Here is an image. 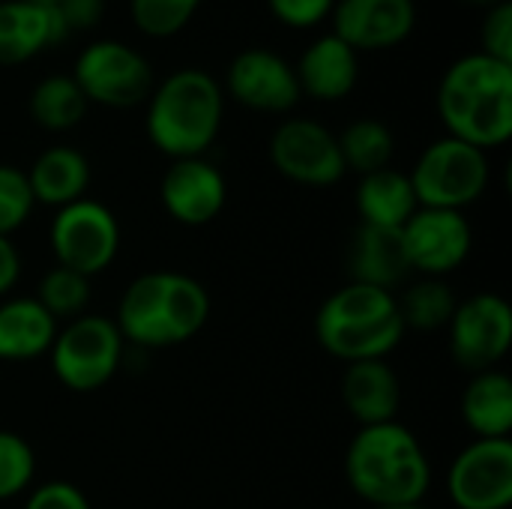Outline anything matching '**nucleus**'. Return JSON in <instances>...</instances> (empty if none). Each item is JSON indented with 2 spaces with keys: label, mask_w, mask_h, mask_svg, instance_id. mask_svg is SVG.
<instances>
[{
  "label": "nucleus",
  "mask_w": 512,
  "mask_h": 509,
  "mask_svg": "<svg viewBox=\"0 0 512 509\" xmlns=\"http://www.w3.org/2000/svg\"><path fill=\"white\" fill-rule=\"evenodd\" d=\"M438 117L450 138L480 150L512 138V66L483 51L453 60L438 84Z\"/></svg>",
  "instance_id": "f257e3e1"
},
{
  "label": "nucleus",
  "mask_w": 512,
  "mask_h": 509,
  "mask_svg": "<svg viewBox=\"0 0 512 509\" xmlns=\"http://www.w3.org/2000/svg\"><path fill=\"white\" fill-rule=\"evenodd\" d=\"M210 321L207 288L177 270H150L132 279L117 303V330L126 345L153 351L195 339Z\"/></svg>",
  "instance_id": "f03ea898"
},
{
  "label": "nucleus",
  "mask_w": 512,
  "mask_h": 509,
  "mask_svg": "<svg viewBox=\"0 0 512 509\" xmlns=\"http://www.w3.org/2000/svg\"><path fill=\"white\" fill-rule=\"evenodd\" d=\"M345 480L369 507H408L429 495L432 465L417 435L393 420L360 426L345 453Z\"/></svg>",
  "instance_id": "7ed1b4c3"
},
{
  "label": "nucleus",
  "mask_w": 512,
  "mask_h": 509,
  "mask_svg": "<svg viewBox=\"0 0 512 509\" xmlns=\"http://www.w3.org/2000/svg\"><path fill=\"white\" fill-rule=\"evenodd\" d=\"M225 120V90L204 69H177L147 96L144 129L168 159L204 156Z\"/></svg>",
  "instance_id": "20e7f679"
},
{
  "label": "nucleus",
  "mask_w": 512,
  "mask_h": 509,
  "mask_svg": "<svg viewBox=\"0 0 512 509\" xmlns=\"http://www.w3.org/2000/svg\"><path fill=\"white\" fill-rule=\"evenodd\" d=\"M405 333L396 294L360 282L333 291L315 315L318 345L342 363L387 360Z\"/></svg>",
  "instance_id": "39448f33"
},
{
  "label": "nucleus",
  "mask_w": 512,
  "mask_h": 509,
  "mask_svg": "<svg viewBox=\"0 0 512 509\" xmlns=\"http://www.w3.org/2000/svg\"><path fill=\"white\" fill-rule=\"evenodd\" d=\"M408 177L420 207L465 213V207L486 195L492 162L486 150L444 135L417 156Z\"/></svg>",
  "instance_id": "423d86ee"
},
{
  "label": "nucleus",
  "mask_w": 512,
  "mask_h": 509,
  "mask_svg": "<svg viewBox=\"0 0 512 509\" xmlns=\"http://www.w3.org/2000/svg\"><path fill=\"white\" fill-rule=\"evenodd\" d=\"M126 342L105 315H78L57 327V336L48 348L51 372L72 393L102 390L123 363Z\"/></svg>",
  "instance_id": "0eeeda50"
},
{
  "label": "nucleus",
  "mask_w": 512,
  "mask_h": 509,
  "mask_svg": "<svg viewBox=\"0 0 512 509\" xmlns=\"http://www.w3.org/2000/svg\"><path fill=\"white\" fill-rule=\"evenodd\" d=\"M69 75L87 102L105 108H135L147 102L150 90L156 87L150 60L120 39H96L84 45Z\"/></svg>",
  "instance_id": "6e6552de"
},
{
  "label": "nucleus",
  "mask_w": 512,
  "mask_h": 509,
  "mask_svg": "<svg viewBox=\"0 0 512 509\" xmlns=\"http://www.w3.org/2000/svg\"><path fill=\"white\" fill-rule=\"evenodd\" d=\"M48 243L60 267L93 279L105 273L120 252V222L102 201L81 198L54 213Z\"/></svg>",
  "instance_id": "1a4fd4ad"
},
{
  "label": "nucleus",
  "mask_w": 512,
  "mask_h": 509,
  "mask_svg": "<svg viewBox=\"0 0 512 509\" xmlns=\"http://www.w3.org/2000/svg\"><path fill=\"white\" fill-rule=\"evenodd\" d=\"M450 357L462 372H489L510 354L512 309L501 294H471L459 300L450 324Z\"/></svg>",
  "instance_id": "9d476101"
},
{
  "label": "nucleus",
  "mask_w": 512,
  "mask_h": 509,
  "mask_svg": "<svg viewBox=\"0 0 512 509\" xmlns=\"http://www.w3.org/2000/svg\"><path fill=\"white\" fill-rule=\"evenodd\" d=\"M267 153L273 168L297 186L327 189L345 177V162L336 135L312 117L282 120L270 135Z\"/></svg>",
  "instance_id": "9b49d317"
},
{
  "label": "nucleus",
  "mask_w": 512,
  "mask_h": 509,
  "mask_svg": "<svg viewBox=\"0 0 512 509\" xmlns=\"http://www.w3.org/2000/svg\"><path fill=\"white\" fill-rule=\"evenodd\" d=\"M447 495L456 509H510L512 441L474 438L447 471Z\"/></svg>",
  "instance_id": "f8f14e48"
},
{
  "label": "nucleus",
  "mask_w": 512,
  "mask_h": 509,
  "mask_svg": "<svg viewBox=\"0 0 512 509\" xmlns=\"http://www.w3.org/2000/svg\"><path fill=\"white\" fill-rule=\"evenodd\" d=\"M402 240L411 270L429 279H444L471 258L474 228L459 210L417 207L402 225Z\"/></svg>",
  "instance_id": "ddd939ff"
},
{
  "label": "nucleus",
  "mask_w": 512,
  "mask_h": 509,
  "mask_svg": "<svg viewBox=\"0 0 512 509\" xmlns=\"http://www.w3.org/2000/svg\"><path fill=\"white\" fill-rule=\"evenodd\" d=\"M225 90L234 102L258 114H288L303 99L294 63L270 48H246L228 63Z\"/></svg>",
  "instance_id": "4468645a"
},
{
  "label": "nucleus",
  "mask_w": 512,
  "mask_h": 509,
  "mask_svg": "<svg viewBox=\"0 0 512 509\" xmlns=\"http://www.w3.org/2000/svg\"><path fill=\"white\" fill-rule=\"evenodd\" d=\"M159 198L174 222L186 228H201L225 210L228 183L225 174L204 156L171 159L159 183Z\"/></svg>",
  "instance_id": "2eb2a0df"
},
{
  "label": "nucleus",
  "mask_w": 512,
  "mask_h": 509,
  "mask_svg": "<svg viewBox=\"0 0 512 509\" xmlns=\"http://www.w3.org/2000/svg\"><path fill=\"white\" fill-rule=\"evenodd\" d=\"M333 30L345 45L360 51H387L402 45L417 27L414 0H336Z\"/></svg>",
  "instance_id": "dca6fc26"
},
{
  "label": "nucleus",
  "mask_w": 512,
  "mask_h": 509,
  "mask_svg": "<svg viewBox=\"0 0 512 509\" xmlns=\"http://www.w3.org/2000/svg\"><path fill=\"white\" fill-rule=\"evenodd\" d=\"M66 39L69 27L57 6L0 0V66H21Z\"/></svg>",
  "instance_id": "f3484780"
},
{
  "label": "nucleus",
  "mask_w": 512,
  "mask_h": 509,
  "mask_svg": "<svg viewBox=\"0 0 512 509\" xmlns=\"http://www.w3.org/2000/svg\"><path fill=\"white\" fill-rule=\"evenodd\" d=\"M294 75L303 96H312L318 102H339L357 87V51L345 45L336 33H321L303 48Z\"/></svg>",
  "instance_id": "a211bd4d"
},
{
  "label": "nucleus",
  "mask_w": 512,
  "mask_h": 509,
  "mask_svg": "<svg viewBox=\"0 0 512 509\" xmlns=\"http://www.w3.org/2000/svg\"><path fill=\"white\" fill-rule=\"evenodd\" d=\"M348 273L351 282L372 285L381 291H393L408 279L411 264L402 240V228H381V225H363L354 231L348 246Z\"/></svg>",
  "instance_id": "6ab92c4d"
},
{
  "label": "nucleus",
  "mask_w": 512,
  "mask_h": 509,
  "mask_svg": "<svg viewBox=\"0 0 512 509\" xmlns=\"http://www.w3.org/2000/svg\"><path fill=\"white\" fill-rule=\"evenodd\" d=\"M342 402L360 426L393 423L402 405V384L387 360L348 363L342 375Z\"/></svg>",
  "instance_id": "aec40b11"
},
{
  "label": "nucleus",
  "mask_w": 512,
  "mask_h": 509,
  "mask_svg": "<svg viewBox=\"0 0 512 509\" xmlns=\"http://www.w3.org/2000/svg\"><path fill=\"white\" fill-rule=\"evenodd\" d=\"M24 174H27L33 201L54 207V210L87 198V189H90L87 156L66 144L42 150Z\"/></svg>",
  "instance_id": "412c9836"
},
{
  "label": "nucleus",
  "mask_w": 512,
  "mask_h": 509,
  "mask_svg": "<svg viewBox=\"0 0 512 509\" xmlns=\"http://www.w3.org/2000/svg\"><path fill=\"white\" fill-rule=\"evenodd\" d=\"M57 321L39 306L36 297H9L0 303V360L24 363L48 354Z\"/></svg>",
  "instance_id": "4be33fe9"
},
{
  "label": "nucleus",
  "mask_w": 512,
  "mask_h": 509,
  "mask_svg": "<svg viewBox=\"0 0 512 509\" xmlns=\"http://www.w3.org/2000/svg\"><path fill=\"white\" fill-rule=\"evenodd\" d=\"M354 204L363 225L381 228H402L420 207L411 177L405 171H396L393 165L363 174L354 192Z\"/></svg>",
  "instance_id": "5701e85b"
},
{
  "label": "nucleus",
  "mask_w": 512,
  "mask_h": 509,
  "mask_svg": "<svg viewBox=\"0 0 512 509\" xmlns=\"http://www.w3.org/2000/svg\"><path fill=\"white\" fill-rule=\"evenodd\" d=\"M462 420L477 438H510L512 378L501 369L471 375L462 393Z\"/></svg>",
  "instance_id": "b1692460"
},
{
  "label": "nucleus",
  "mask_w": 512,
  "mask_h": 509,
  "mask_svg": "<svg viewBox=\"0 0 512 509\" xmlns=\"http://www.w3.org/2000/svg\"><path fill=\"white\" fill-rule=\"evenodd\" d=\"M87 96L75 84L72 75H45L27 99V111L33 123H39L48 132H66L75 129L87 117Z\"/></svg>",
  "instance_id": "393cba45"
},
{
  "label": "nucleus",
  "mask_w": 512,
  "mask_h": 509,
  "mask_svg": "<svg viewBox=\"0 0 512 509\" xmlns=\"http://www.w3.org/2000/svg\"><path fill=\"white\" fill-rule=\"evenodd\" d=\"M336 141H339L345 171H357L360 177L381 171V168H390L393 153H396L393 129L375 117H360V120L348 123L336 135Z\"/></svg>",
  "instance_id": "a878e982"
},
{
  "label": "nucleus",
  "mask_w": 512,
  "mask_h": 509,
  "mask_svg": "<svg viewBox=\"0 0 512 509\" xmlns=\"http://www.w3.org/2000/svg\"><path fill=\"white\" fill-rule=\"evenodd\" d=\"M396 303H399L405 330H420V333L444 330L459 306L453 288L444 279H429V276L408 285L405 294L396 297Z\"/></svg>",
  "instance_id": "bb28decb"
},
{
  "label": "nucleus",
  "mask_w": 512,
  "mask_h": 509,
  "mask_svg": "<svg viewBox=\"0 0 512 509\" xmlns=\"http://www.w3.org/2000/svg\"><path fill=\"white\" fill-rule=\"evenodd\" d=\"M36 300L57 324H66V321L87 312V306H90V279L75 273V270H66V267L54 264L39 279Z\"/></svg>",
  "instance_id": "cd10ccee"
},
{
  "label": "nucleus",
  "mask_w": 512,
  "mask_h": 509,
  "mask_svg": "<svg viewBox=\"0 0 512 509\" xmlns=\"http://www.w3.org/2000/svg\"><path fill=\"white\" fill-rule=\"evenodd\" d=\"M201 3L204 0H129V12L144 36L168 39L195 18Z\"/></svg>",
  "instance_id": "c85d7f7f"
},
{
  "label": "nucleus",
  "mask_w": 512,
  "mask_h": 509,
  "mask_svg": "<svg viewBox=\"0 0 512 509\" xmlns=\"http://www.w3.org/2000/svg\"><path fill=\"white\" fill-rule=\"evenodd\" d=\"M33 477H36L33 447L21 435L0 429V501L27 492Z\"/></svg>",
  "instance_id": "c756f323"
},
{
  "label": "nucleus",
  "mask_w": 512,
  "mask_h": 509,
  "mask_svg": "<svg viewBox=\"0 0 512 509\" xmlns=\"http://www.w3.org/2000/svg\"><path fill=\"white\" fill-rule=\"evenodd\" d=\"M33 207L27 174L15 165H0V237H12L30 219Z\"/></svg>",
  "instance_id": "7c9ffc66"
},
{
  "label": "nucleus",
  "mask_w": 512,
  "mask_h": 509,
  "mask_svg": "<svg viewBox=\"0 0 512 509\" xmlns=\"http://www.w3.org/2000/svg\"><path fill=\"white\" fill-rule=\"evenodd\" d=\"M480 51L512 66V3H495L480 24Z\"/></svg>",
  "instance_id": "2f4dec72"
},
{
  "label": "nucleus",
  "mask_w": 512,
  "mask_h": 509,
  "mask_svg": "<svg viewBox=\"0 0 512 509\" xmlns=\"http://www.w3.org/2000/svg\"><path fill=\"white\" fill-rule=\"evenodd\" d=\"M267 6L276 15V21H282L285 27L309 30L318 27L324 18H330L336 0H267Z\"/></svg>",
  "instance_id": "473e14b6"
},
{
  "label": "nucleus",
  "mask_w": 512,
  "mask_h": 509,
  "mask_svg": "<svg viewBox=\"0 0 512 509\" xmlns=\"http://www.w3.org/2000/svg\"><path fill=\"white\" fill-rule=\"evenodd\" d=\"M24 509H93L87 495L69 483V480H48L42 486H36L27 501H24Z\"/></svg>",
  "instance_id": "72a5a7b5"
},
{
  "label": "nucleus",
  "mask_w": 512,
  "mask_h": 509,
  "mask_svg": "<svg viewBox=\"0 0 512 509\" xmlns=\"http://www.w3.org/2000/svg\"><path fill=\"white\" fill-rule=\"evenodd\" d=\"M69 33L75 30H93L105 15V0H60L57 3Z\"/></svg>",
  "instance_id": "f704fd0d"
},
{
  "label": "nucleus",
  "mask_w": 512,
  "mask_h": 509,
  "mask_svg": "<svg viewBox=\"0 0 512 509\" xmlns=\"http://www.w3.org/2000/svg\"><path fill=\"white\" fill-rule=\"evenodd\" d=\"M21 279V255L12 237H0V297H6Z\"/></svg>",
  "instance_id": "c9c22d12"
},
{
  "label": "nucleus",
  "mask_w": 512,
  "mask_h": 509,
  "mask_svg": "<svg viewBox=\"0 0 512 509\" xmlns=\"http://www.w3.org/2000/svg\"><path fill=\"white\" fill-rule=\"evenodd\" d=\"M462 3H471V6H483V9H489V6L504 3V0H462Z\"/></svg>",
  "instance_id": "e433bc0d"
},
{
  "label": "nucleus",
  "mask_w": 512,
  "mask_h": 509,
  "mask_svg": "<svg viewBox=\"0 0 512 509\" xmlns=\"http://www.w3.org/2000/svg\"><path fill=\"white\" fill-rule=\"evenodd\" d=\"M27 3H36V6H57L60 0H27Z\"/></svg>",
  "instance_id": "4c0bfd02"
},
{
  "label": "nucleus",
  "mask_w": 512,
  "mask_h": 509,
  "mask_svg": "<svg viewBox=\"0 0 512 509\" xmlns=\"http://www.w3.org/2000/svg\"><path fill=\"white\" fill-rule=\"evenodd\" d=\"M369 509H426L423 504H408V507H369Z\"/></svg>",
  "instance_id": "58836bf2"
}]
</instances>
